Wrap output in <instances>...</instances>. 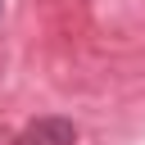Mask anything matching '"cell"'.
<instances>
[{
	"mask_svg": "<svg viewBox=\"0 0 145 145\" xmlns=\"http://www.w3.org/2000/svg\"><path fill=\"white\" fill-rule=\"evenodd\" d=\"M23 140H41V145H72V140H77V127L63 122V118H41Z\"/></svg>",
	"mask_w": 145,
	"mask_h": 145,
	"instance_id": "cell-1",
	"label": "cell"
}]
</instances>
